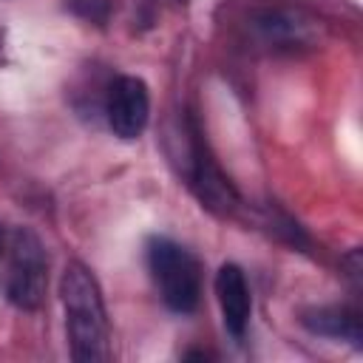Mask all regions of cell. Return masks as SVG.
Masks as SVG:
<instances>
[{
    "instance_id": "8992f818",
    "label": "cell",
    "mask_w": 363,
    "mask_h": 363,
    "mask_svg": "<svg viewBox=\"0 0 363 363\" xmlns=\"http://www.w3.org/2000/svg\"><path fill=\"white\" fill-rule=\"evenodd\" d=\"M216 295L224 315V326L233 337H244L250 323V286L238 264H224L216 275Z\"/></svg>"
},
{
    "instance_id": "5b68a950",
    "label": "cell",
    "mask_w": 363,
    "mask_h": 363,
    "mask_svg": "<svg viewBox=\"0 0 363 363\" xmlns=\"http://www.w3.org/2000/svg\"><path fill=\"white\" fill-rule=\"evenodd\" d=\"M252 34L269 48H298L312 43L315 20L292 9H264L252 17Z\"/></svg>"
},
{
    "instance_id": "ba28073f",
    "label": "cell",
    "mask_w": 363,
    "mask_h": 363,
    "mask_svg": "<svg viewBox=\"0 0 363 363\" xmlns=\"http://www.w3.org/2000/svg\"><path fill=\"white\" fill-rule=\"evenodd\" d=\"M301 320L315 335L352 340L354 346H360V340H363L360 315L354 309H349V306H318V309H306Z\"/></svg>"
},
{
    "instance_id": "7a4b0ae2",
    "label": "cell",
    "mask_w": 363,
    "mask_h": 363,
    "mask_svg": "<svg viewBox=\"0 0 363 363\" xmlns=\"http://www.w3.org/2000/svg\"><path fill=\"white\" fill-rule=\"evenodd\" d=\"M147 267L159 286L162 301L173 312H193L201 298V269L199 261L176 241L153 235L147 241Z\"/></svg>"
},
{
    "instance_id": "9c48e42d",
    "label": "cell",
    "mask_w": 363,
    "mask_h": 363,
    "mask_svg": "<svg viewBox=\"0 0 363 363\" xmlns=\"http://www.w3.org/2000/svg\"><path fill=\"white\" fill-rule=\"evenodd\" d=\"M0 247H3V230H0Z\"/></svg>"
},
{
    "instance_id": "6da1fadb",
    "label": "cell",
    "mask_w": 363,
    "mask_h": 363,
    "mask_svg": "<svg viewBox=\"0 0 363 363\" xmlns=\"http://www.w3.org/2000/svg\"><path fill=\"white\" fill-rule=\"evenodd\" d=\"M60 295L65 306V329L71 340V354L77 363H102L111 357L108 346V315L102 303L99 284L82 261H68Z\"/></svg>"
},
{
    "instance_id": "277c9868",
    "label": "cell",
    "mask_w": 363,
    "mask_h": 363,
    "mask_svg": "<svg viewBox=\"0 0 363 363\" xmlns=\"http://www.w3.org/2000/svg\"><path fill=\"white\" fill-rule=\"evenodd\" d=\"M105 113H108V125L119 139H136L145 125H147V113H150V94L147 85L139 77H116L108 88V99H105Z\"/></svg>"
},
{
    "instance_id": "52a82bcc",
    "label": "cell",
    "mask_w": 363,
    "mask_h": 363,
    "mask_svg": "<svg viewBox=\"0 0 363 363\" xmlns=\"http://www.w3.org/2000/svg\"><path fill=\"white\" fill-rule=\"evenodd\" d=\"M190 184L199 193V199L216 213H230L238 204L235 190L230 187V182L221 176V170L213 164V159L204 153L199 142L193 145V182Z\"/></svg>"
},
{
    "instance_id": "3957f363",
    "label": "cell",
    "mask_w": 363,
    "mask_h": 363,
    "mask_svg": "<svg viewBox=\"0 0 363 363\" xmlns=\"http://www.w3.org/2000/svg\"><path fill=\"white\" fill-rule=\"evenodd\" d=\"M48 261L40 238L17 227L9 235V264H6V295L20 309H37L45 298Z\"/></svg>"
}]
</instances>
